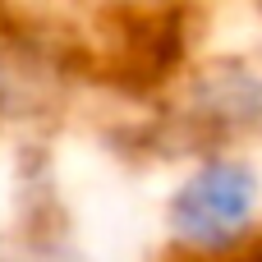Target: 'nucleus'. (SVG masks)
I'll list each match as a JSON object with an SVG mask.
<instances>
[{"mask_svg": "<svg viewBox=\"0 0 262 262\" xmlns=\"http://www.w3.org/2000/svg\"><path fill=\"white\" fill-rule=\"evenodd\" d=\"M258 207V175L244 161H207L184 180L170 203L175 235L198 253H226Z\"/></svg>", "mask_w": 262, "mask_h": 262, "instance_id": "nucleus-1", "label": "nucleus"}, {"mask_svg": "<svg viewBox=\"0 0 262 262\" xmlns=\"http://www.w3.org/2000/svg\"><path fill=\"white\" fill-rule=\"evenodd\" d=\"M0 262H74V258L41 253V249H0Z\"/></svg>", "mask_w": 262, "mask_h": 262, "instance_id": "nucleus-2", "label": "nucleus"}, {"mask_svg": "<svg viewBox=\"0 0 262 262\" xmlns=\"http://www.w3.org/2000/svg\"><path fill=\"white\" fill-rule=\"evenodd\" d=\"M216 262H262V244H253V249H239V253H212Z\"/></svg>", "mask_w": 262, "mask_h": 262, "instance_id": "nucleus-3", "label": "nucleus"}]
</instances>
